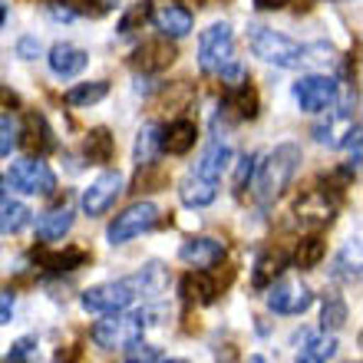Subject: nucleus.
Masks as SVG:
<instances>
[{
  "label": "nucleus",
  "mask_w": 363,
  "mask_h": 363,
  "mask_svg": "<svg viewBox=\"0 0 363 363\" xmlns=\"http://www.w3.org/2000/svg\"><path fill=\"white\" fill-rule=\"evenodd\" d=\"M83 152H86L89 165H106L109 159H113L116 152V143H113V135H109V129H89L86 133V143H83Z\"/></svg>",
  "instance_id": "28"
},
{
  "label": "nucleus",
  "mask_w": 363,
  "mask_h": 363,
  "mask_svg": "<svg viewBox=\"0 0 363 363\" xmlns=\"http://www.w3.org/2000/svg\"><path fill=\"white\" fill-rule=\"evenodd\" d=\"M155 27H159V33H162L165 40H179L185 37V33H191V27H195V17H191L189 7H182V4H165L162 10H155L152 13Z\"/></svg>",
  "instance_id": "14"
},
{
  "label": "nucleus",
  "mask_w": 363,
  "mask_h": 363,
  "mask_svg": "<svg viewBox=\"0 0 363 363\" xmlns=\"http://www.w3.org/2000/svg\"><path fill=\"white\" fill-rule=\"evenodd\" d=\"M159 152H162V129L155 123L143 125V129H139V139H135V152H133L135 165H139V169H149Z\"/></svg>",
  "instance_id": "25"
},
{
  "label": "nucleus",
  "mask_w": 363,
  "mask_h": 363,
  "mask_svg": "<svg viewBox=\"0 0 363 363\" xmlns=\"http://www.w3.org/2000/svg\"><path fill=\"white\" fill-rule=\"evenodd\" d=\"M135 301V291L129 281H106V284L86 287L79 294V304L89 314H116V311H129Z\"/></svg>",
  "instance_id": "7"
},
{
  "label": "nucleus",
  "mask_w": 363,
  "mask_h": 363,
  "mask_svg": "<svg viewBox=\"0 0 363 363\" xmlns=\"http://www.w3.org/2000/svg\"><path fill=\"white\" fill-rule=\"evenodd\" d=\"M337 79L324 77V73H307L294 83V99L304 113H330L337 103Z\"/></svg>",
  "instance_id": "8"
},
{
  "label": "nucleus",
  "mask_w": 363,
  "mask_h": 363,
  "mask_svg": "<svg viewBox=\"0 0 363 363\" xmlns=\"http://www.w3.org/2000/svg\"><path fill=\"white\" fill-rule=\"evenodd\" d=\"M27 221H30V208L23 201L0 199V235H17Z\"/></svg>",
  "instance_id": "29"
},
{
  "label": "nucleus",
  "mask_w": 363,
  "mask_h": 363,
  "mask_svg": "<svg viewBox=\"0 0 363 363\" xmlns=\"http://www.w3.org/2000/svg\"><path fill=\"white\" fill-rule=\"evenodd\" d=\"M145 20H152V4H149V0H135L133 7L123 13V20H119V33H123V37H129L133 30L143 27Z\"/></svg>",
  "instance_id": "33"
},
{
  "label": "nucleus",
  "mask_w": 363,
  "mask_h": 363,
  "mask_svg": "<svg viewBox=\"0 0 363 363\" xmlns=\"http://www.w3.org/2000/svg\"><path fill=\"white\" fill-rule=\"evenodd\" d=\"M255 165H258V155L248 152V155H241V162H238V172H235V191H245V185H251V179H255Z\"/></svg>",
  "instance_id": "37"
},
{
  "label": "nucleus",
  "mask_w": 363,
  "mask_h": 363,
  "mask_svg": "<svg viewBox=\"0 0 363 363\" xmlns=\"http://www.w3.org/2000/svg\"><path fill=\"white\" fill-rule=\"evenodd\" d=\"M311 304H314V291L304 281H297V277H277V281L268 284V307L274 314L297 317L304 314Z\"/></svg>",
  "instance_id": "9"
},
{
  "label": "nucleus",
  "mask_w": 363,
  "mask_h": 363,
  "mask_svg": "<svg viewBox=\"0 0 363 363\" xmlns=\"http://www.w3.org/2000/svg\"><path fill=\"white\" fill-rule=\"evenodd\" d=\"M337 354V340L334 334H317V337H307L304 334V347L297 350V363H327L330 357Z\"/></svg>",
  "instance_id": "26"
},
{
  "label": "nucleus",
  "mask_w": 363,
  "mask_h": 363,
  "mask_svg": "<svg viewBox=\"0 0 363 363\" xmlns=\"http://www.w3.org/2000/svg\"><path fill=\"white\" fill-rule=\"evenodd\" d=\"M47 63H50V69H53V77L69 79L86 69L89 57H86V50L73 47V43H57V47L47 53Z\"/></svg>",
  "instance_id": "15"
},
{
  "label": "nucleus",
  "mask_w": 363,
  "mask_h": 363,
  "mask_svg": "<svg viewBox=\"0 0 363 363\" xmlns=\"http://www.w3.org/2000/svg\"><path fill=\"white\" fill-rule=\"evenodd\" d=\"M231 60H235V33H231L228 23L221 20V23H211L208 30H201V37H199V67H201V73L218 77Z\"/></svg>",
  "instance_id": "4"
},
{
  "label": "nucleus",
  "mask_w": 363,
  "mask_h": 363,
  "mask_svg": "<svg viewBox=\"0 0 363 363\" xmlns=\"http://www.w3.org/2000/svg\"><path fill=\"white\" fill-rule=\"evenodd\" d=\"M123 191H125L123 172H103L96 182H89V189L79 195V208H83V215H89V218H99V215H106V211L119 201Z\"/></svg>",
  "instance_id": "10"
},
{
  "label": "nucleus",
  "mask_w": 363,
  "mask_h": 363,
  "mask_svg": "<svg viewBox=\"0 0 363 363\" xmlns=\"http://www.w3.org/2000/svg\"><path fill=\"white\" fill-rule=\"evenodd\" d=\"M4 185H7V182H4V175H0V199H4V191H7Z\"/></svg>",
  "instance_id": "44"
},
{
  "label": "nucleus",
  "mask_w": 363,
  "mask_h": 363,
  "mask_svg": "<svg viewBox=\"0 0 363 363\" xmlns=\"http://www.w3.org/2000/svg\"><path fill=\"white\" fill-rule=\"evenodd\" d=\"M135 297H162L165 287H169V271L159 264V261H149L135 277H129Z\"/></svg>",
  "instance_id": "21"
},
{
  "label": "nucleus",
  "mask_w": 363,
  "mask_h": 363,
  "mask_svg": "<svg viewBox=\"0 0 363 363\" xmlns=\"http://www.w3.org/2000/svg\"><path fill=\"white\" fill-rule=\"evenodd\" d=\"M337 268H334V277H340V281H347V284H357L360 281V261H354L350 264V248L340 255V258L334 261Z\"/></svg>",
  "instance_id": "36"
},
{
  "label": "nucleus",
  "mask_w": 363,
  "mask_h": 363,
  "mask_svg": "<svg viewBox=\"0 0 363 363\" xmlns=\"http://www.w3.org/2000/svg\"><path fill=\"white\" fill-rule=\"evenodd\" d=\"M297 169H301V149H297L294 143L277 145L264 162L255 165V179L251 182H255V195H258V201L271 205L274 199H281L284 189L294 182Z\"/></svg>",
  "instance_id": "1"
},
{
  "label": "nucleus",
  "mask_w": 363,
  "mask_h": 363,
  "mask_svg": "<svg viewBox=\"0 0 363 363\" xmlns=\"http://www.w3.org/2000/svg\"><path fill=\"white\" fill-rule=\"evenodd\" d=\"M225 255H228V248H225V241H218V238H189L179 248V258L185 261L191 271L215 268V264L225 261Z\"/></svg>",
  "instance_id": "11"
},
{
  "label": "nucleus",
  "mask_w": 363,
  "mask_h": 363,
  "mask_svg": "<svg viewBox=\"0 0 363 363\" xmlns=\"http://www.w3.org/2000/svg\"><path fill=\"white\" fill-rule=\"evenodd\" d=\"M155 221H159V205H155V201H135L123 215H116V218L109 221L106 238H109V245H129L133 238L152 231Z\"/></svg>",
  "instance_id": "6"
},
{
  "label": "nucleus",
  "mask_w": 363,
  "mask_h": 363,
  "mask_svg": "<svg viewBox=\"0 0 363 363\" xmlns=\"http://www.w3.org/2000/svg\"><path fill=\"white\" fill-rule=\"evenodd\" d=\"M179 199H182V205H189V208H205V205H211V201L218 199V182H208V179H201V175L191 172L189 179H182Z\"/></svg>",
  "instance_id": "19"
},
{
  "label": "nucleus",
  "mask_w": 363,
  "mask_h": 363,
  "mask_svg": "<svg viewBox=\"0 0 363 363\" xmlns=\"http://www.w3.org/2000/svg\"><path fill=\"white\" fill-rule=\"evenodd\" d=\"M320 324H324V330H340V327L347 324V304L340 301V297H327L324 301Z\"/></svg>",
  "instance_id": "34"
},
{
  "label": "nucleus",
  "mask_w": 363,
  "mask_h": 363,
  "mask_svg": "<svg viewBox=\"0 0 363 363\" xmlns=\"http://www.w3.org/2000/svg\"><path fill=\"white\" fill-rule=\"evenodd\" d=\"M287 268V255L281 248L277 251H264V255H258V261H255V287H268L271 281H277V277L284 274Z\"/></svg>",
  "instance_id": "27"
},
{
  "label": "nucleus",
  "mask_w": 363,
  "mask_h": 363,
  "mask_svg": "<svg viewBox=\"0 0 363 363\" xmlns=\"http://www.w3.org/2000/svg\"><path fill=\"white\" fill-rule=\"evenodd\" d=\"M175 57H179V50L165 37L149 40V43H143V47L133 53V67L143 69V73H162V69H169L175 63Z\"/></svg>",
  "instance_id": "13"
},
{
  "label": "nucleus",
  "mask_w": 363,
  "mask_h": 363,
  "mask_svg": "<svg viewBox=\"0 0 363 363\" xmlns=\"http://www.w3.org/2000/svg\"><path fill=\"white\" fill-rule=\"evenodd\" d=\"M251 53L261 57L264 63H274L281 69H297L307 60V50L297 40L284 37L271 27H255L251 30Z\"/></svg>",
  "instance_id": "3"
},
{
  "label": "nucleus",
  "mask_w": 363,
  "mask_h": 363,
  "mask_svg": "<svg viewBox=\"0 0 363 363\" xmlns=\"http://www.w3.org/2000/svg\"><path fill=\"white\" fill-rule=\"evenodd\" d=\"M20 135H23V119L17 113L0 116V155H10L20 149Z\"/></svg>",
  "instance_id": "31"
},
{
  "label": "nucleus",
  "mask_w": 363,
  "mask_h": 363,
  "mask_svg": "<svg viewBox=\"0 0 363 363\" xmlns=\"http://www.w3.org/2000/svg\"><path fill=\"white\" fill-rule=\"evenodd\" d=\"M182 294L191 304H211L215 294H218V284H215V277L208 271H189L182 277Z\"/></svg>",
  "instance_id": "23"
},
{
  "label": "nucleus",
  "mask_w": 363,
  "mask_h": 363,
  "mask_svg": "<svg viewBox=\"0 0 363 363\" xmlns=\"http://www.w3.org/2000/svg\"><path fill=\"white\" fill-rule=\"evenodd\" d=\"M106 96H109V83H106V79H93V83L73 86L63 99H67L69 106H96L99 99H106Z\"/></svg>",
  "instance_id": "30"
},
{
  "label": "nucleus",
  "mask_w": 363,
  "mask_h": 363,
  "mask_svg": "<svg viewBox=\"0 0 363 363\" xmlns=\"http://www.w3.org/2000/svg\"><path fill=\"white\" fill-rule=\"evenodd\" d=\"M294 211H297V218H301V225H307V228H320V225H327V221L334 218L337 199L334 195H327V189H311L297 199Z\"/></svg>",
  "instance_id": "12"
},
{
  "label": "nucleus",
  "mask_w": 363,
  "mask_h": 363,
  "mask_svg": "<svg viewBox=\"0 0 363 363\" xmlns=\"http://www.w3.org/2000/svg\"><path fill=\"white\" fill-rule=\"evenodd\" d=\"M4 20H7V7L0 4V27H4Z\"/></svg>",
  "instance_id": "43"
},
{
  "label": "nucleus",
  "mask_w": 363,
  "mask_h": 363,
  "mask_svg": "<svg viewBox=\"0 0 363 363\" xmlns=\"http://www.w3.org/2000/svg\"><path fill=\"white\" fill-rule=\"evenodd\" d=\"M159 363H189V360H159Z\"/></svg>",
  "instance_id": "45"
},
{
  "label": "nucleus",
  "mask_w": 363,
  "mask_h": 363,
  "mask_svg": "<svg viewBox=\"0 0 363 363\" xmlns=\"http://www.w3.org/2000/svg\"><path fill=\"white\" fill-rule=\"evenodd\" d=\"M4 182H7L10 189L23 191V195H53L57 191V175H53V169H50L43 159H17V162H10L7 175H4Z\"/></svg>",
  "instance_id": "5"
},
{
  "label": "nucleus",
  "mask_w": 363,
  "mask_h": 363,
  "mask_svg": "<svg viewBox=\"0 0 363 363\" xmlns=\"http://www.w3.org/2000/svg\"><path fill=\"white\" fill-rule=\"evenodd\" d=\"M30 350H37V340H33V337H20L17 344H13V350H10L7 360H23Z\"/></svg>",
  "instance_id": "38"
},
{
  "label": "nucleus",
  "mask_w": 363,
  "mask_h": 363,
  "mask_svg": "<svg viewBox=\"0 0 363 363\" xmlns=\"http://www.w3.org/2000/svg\"><path fill=\"white\" fill-rule=\"evenodd\" d=\"M221 109H225V116L238 119V123L255 119V116H258V93H255L248 83H241V86H235V89H228V93H225Z\"/></svg>",
  "instance_id": "20"
},
{
  "label": "nucleus",
  "mask_w": 363,
  "mask_h": 363,
  "mask_svg": "<svg viewBox=\"0 0 363 363\" xmlns=\"http://www.w3.org/2000/svg\"><path fill=\"white\" fill-rule=\"evenodd\" d=\"M7 363H23V360H7Z\"/></svg>",
  "instance_id": "46"
},
{
  "label": "nucleus",
  "mask_w": 363,
  "mask_h": 363,
  "mask_svg": "<svg viewBox=\"0 0 363 363\" xmlns=\"http://www.w3.org/2000/svg\"><path fill=\"white\" fill-rule=\"evenodd\" d=\"M33 261L47 271H77L89 261V251H83V248H67V251L40 248V251H33Z\"/></svg>",
  "instance_id": "22"
},
{
  "label": "nucleus",
  "mask_w": 363,
  "mask_h": 363,
  "mask_svg": "<svg viewBox=\"0 0 363 363\" xmlns=\"http://www.w3.org/2000/svg\"><path fill=\"white\" fill-rule=\"evenodd\" d=\"M69 228H73V208H69V205L47 208L37 218V238L43 241V245H53V241H60Z\"/></svg>",
  "instance_id": "17"
},
{
  "label": "nucleus",
  "mask_w": 363,
  "mask_h": 363,
  "mask_svg": "<svg viewBox=\"0 0 363 363\" xmlns=\"http://www.w3.org/2000/svg\"><path fill=\"white\" fill-rule=\"evenodd\" d=\"M145 330V314L143 311H116V314H103V320L93 324V344L103 350H125L129 344L143 340Z\"/></svg>",
  "instance_id": "2"
},
{
  "label": "nucleus",
  "mask_w": 363,
  "mask_h": 363,
  "mask_svg": "<svg viewBox=\"0 0 363 363\" xmlns=\"http://www.w3.org/2000/svg\"><path fill=\"white\" fill-rule=\"evenodd\" d=\"M13 320V294L0 291V324H10Z\"/></svg>",
  "instance_id": "40"
},
{
  "label": "nucleus",
  "mask_w": 363,
  "mask_h": 363,
  "mask_svg": "<svg viewBox=\"0 0 363 363\" xmlns=\"http://www.w3.org/2000/svg\"><path fill=\"white\" fill-rule=\"evenodd\" d=\"M324 241L317 238V235H311V238H301L297 241V251H294V264L301 271H311L317 268L320 261H324Z\"/></svg>",
  "instance_id": "32"
},
{
  "label": "nucleus",
  "mask_w": 363,
  "mask_h": 363,
  "mask_svg": "<svg viewBox=\"0 0 363 363\" xmlns=\"http://www.w3.org/2000/svg\"><path fill=\"white\" fill-rule=\"evenodd\" d=\"M162 354H159V347L152 344H143V340H135V344L125 347V363H159Z\"/></svg>",
  "instance_id": "35"
},
{
  "label": "nucleus",
  "mask_w": 363,
  "mask_h": 363,
  "mask_svg": "<svg viewBox=\"0 0 363 363\" xmlns=\"http://www.w3.org/2000/svg\"><path fill=\"white\" fill-rule=\"evenodd\" d=\"M245 363H268V360H264V357H261V354H251Z\"/></svg>",
  "instance_id": "42"
},
{
  "label": "nucleus",
  "mask_w": 363,
  "mask_h": 363,
  "mask_svg": "<svg viewBox=\"0 0 363 363\" xmlns=\"http://www.w3.org/2000/svg\"><path fill=\"white\" fill-rule=\"evenodd\" d=\"M17 53H20L23 60H37V57H40V40H37V37H23V40L17 43Z\"/></svg>",
  "instance_id": "39"
},
{
  "label": "nucleus",
  "mask_w": 363,
  "mask_h": 363,
  "mask_svg": "<svg viewBox=\"0 0 363 363\" xmlns=\"http://www.w3.org/2000/svg\"><path fill=\"white\" fill-rule=\"evenodd\" d=\"M199 139V125L191 123V119H175L162 129V152L169 155H185L191 152V145Z\"/></svg>",
  "instance_id": "18"
},
{
  "label": "nucleus",
  "mask_w": 363,
  "mask_h": 363,
  "mask_svg": "<svg viewBox=\"0 0 363 363\" xmlns=\"http://www.w3.org/2000/svg\"><path fill=\"white\" fill-rule=\"evenodd\" d=\"M228 162H231V145L225 143V139H211V143L205 145L201 159L195 162V175H201V179H208V182H221Z\"/></svg>",
  "instance_id": "16"
},
{
  "label": "nucleus",
  "mask_w": 363,
  "mask_h": 363,
  "mask_svg": "<svg viewBox=\"0 0 363 363\" xmlns=\"http://www.w3.org/2000/svg\"><path fill=\"white\" fill-rule=\"evenodd\" d=\"M20 145H30V149H37V155L50 152L53 149V133H50L47 119L40 113H30L27 119H23V135H20Z\"/></svg>",
  "instance_id": "24"
},
{
  "label": "nucleus",
  "mask_w": 363,
  "mask_h": 363,
  "mask_svg": "<svg viewBox=\"0 0 363 363\" xmlns=\"http://www.w3.org/2000/svg\"><path fill=\"white\" fill-rule=\"evenodd\" d=\"M291 0H255V7L258 10H281V7H287Z\"/></svg>",
  "instance_id": "41"
}]
</instances>
